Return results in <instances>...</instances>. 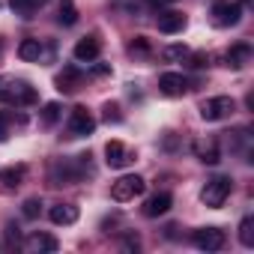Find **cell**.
I'll list each match as a JSON object with an SVG mask.
<instances>
[{"mask_svg": "<svg viewBox=\"0 0 254 254\" xmlns=\"http://www.w3.org/2000/svg\"><path fill=\"white\" fill-rule=\"evenodd\" d=\"M230 191H233V180H230V177H215V180H209V183L203 186L200 200H203V206L218 209V206L230 197Z\"/></svg>", "mask_w": 254, "mask_h": 254, "instance_id": "1", "label": "cell"}, {"mask_svg": "<svg viewBox=\"0 0 254 254\" xmlns=\"http://www.w3.org/2000/svg\"><path fill=\"white\" fill-rule=\"evenodd\" d=\"M144 189H147V183H144L138 174H129V177H120L117 183H111V197H114L117 203H126V200L141 197Z\"/></svg>", "mask_w": 254, "mask_h": 254, "instance_id": "2", "label": "cell"}, {"mask_svg": "<svg viewBox=\"0 0 254 254\" xmlns=\"http://www.w3.org/2000/svg\"><path fill=\"white\" fill-rule=\"evenodd\" d=\"M233 111H236V102H233L230 96H212V99L200 102V117H203L206 123H218V120L230 117Z\"/></svg>", "mask_w": 254, "mask_h": 254, "instance_id": "3", "label": "cell"}, {"mask_svg": "<svg viewBox=\"0 0 254 254\" xmlns=\"http://www.w3.org/2000/svg\"><path fill=\"white\" fill-rule=\"evenodd\" d=\"M93 132H96V117H93L84 105L72 108V114H69V135H72V138H87V135H93Z\"/></svg>", "mask_w": 254, "mask_h": 254, "instance_id": "4", "label": "cell"}, {"mask_svg": "<svg viewBox=\"0 0 254 254\" xmlns=\"http://www.w3.org/2000/svg\"><path fill=\"white\" fill-rule=\"evenodd\" d=\"M0 99L12 102V105H33L36 102V90L27 81H9L6 87H0Z\"/></svg>", "mask_w": 254, "mask_h": 254, "instance_id": "5", "label": "cell"}, {"mask_svg": "<svg viewBox=\"0 0 254 254\" xmlns=\"http://www.w3.org/2000/svg\"><path fill=\"white\" fill-rule=\"evenodd\" d=\"M191 242H194L200 251H221L224 242H227V236H224V230H218V227H200V230L191 233Z\"/></svg>", "mask_w": 254, "mask_h": 254, "instance_id": "6", "label": "cell"}, {"mask_svg": "<svg viewBox=\"0 0 254 254\" xmlns=\"http://www.w3.org/2000/svg\"><path fill=\"white\" fill-rule=\"evenodd\" d=\"M105 162H108V168H126V165L135 162V156L123 141H108L105 144Z\"/></svg>", "mask_w": 254, "mask_h": 254, "instance_id": "7", "label": "cell"}, {"mask_svg": "<svg viewBox=\"0 0 254 254\" xmlns=\"http://www.w3.org/2000/svg\"><path fill=\"white\" fill-rule=\"evenodd\" d=\"M242 18V6L239 3H215L212 6V24L215 27H233Z\"/></svg>", "mask_w": 254, "mask_h": 254, "instance_id": "8", "label": "cell"}, {"mask_svg": "<svg viewBox=\"0 0 254 254\" xmlns=\"http://www.w3.org/2000/svg\"><path fill=\"white\" fill-rule=\"evenodd\" d=\"M99 54H102V42L96 36H84L75 45V60H81V63H93V60H99Z\"/></svg>", "mask_w": 254, "mask_h": 254, "instance_id": "9", "label": "cell"}, {"mask_svg": "<svg viewBox=\"0 0 254 254\" xmlns=\"http://www.w3.org/2000/svg\"><path fill=\"white\" fill-rule=\"evenodd\" d=\"M156 24H159V33L174 36V33H183V27H186V15L171 9V12H162V15L156 18Z\"/></svg>", "mask_w": 254, "mask_h": 254, "instance_id": "10", "label": "cell"}, {"mask_svg": "<svg viewBox=\"0 0 254 254\" xmlns=\"http://www.w3.org/2000/svg\"><path fill=\"white\" fill-rule=\"evenodd\" d=\"M159 87H162L165 96H183V93L189 90V81H186L180 72H165V75L159 78Z\"/></svg>", "mask_w": 254, "mask_h": 254, "instance_id": "11", "label": "cell"}, {"mask_svg": "<svg viewBox=\"0 0 254 254\" xmlns=\"http://www.w3.org/2000/svg\"><path fill=\"white\" fill-rule=\"evenodd\" d=\"M171 206H174V197H171L168 191H159V194H153V197L144 203V215H147V218H159V215H165Z\"/></svg>", "mask_w": 254, "mask_h": 254, "instance_id": "12", "label": "cell"}, {"mask_svg": "<svg viewBox=\"0 0 254 254\" xmlns=\"http://www.w3.org/2000/svg\"><path fill=\"white\" fill-rule=\"evenodd\" d=\"M78 206L75 203H57V206H51V212H48V218L54 221V224H75L78 221Z\"/></svg>", "mask_w": 254, "mask_h": 254, "instance_id": "13", "label": "cell"}, {"mask_svg": "<svg viewBox=\"0 0 254 254\" xmlns=\"http://www.w3.org/2000/svg\"><path fill=\"white\" fill-rule=\"evenodd\" d=\"M227 66H233V69H242L248 60H251V45L248 42H239V45H233L230 51H227Z\"/></svg>", "mask_w": 254, "mask_h": 254, "instance_id": "14", "label": "cell"}, {"mask_svg": "<svg viewBox=\"0 0 254 254\" xmlns=\"http://www.w3.org/2000/svg\"><path fill=\"white\" fill-rule=\"evenodd\" d=\"M81 78H84V75H81L75 66H69V69H63V72L57 75V90H60V93H72V90H78Z\"/></svg>", "mask_w": 254, "mask_h": 254, "instance_id": "15", "label": "cell"}, {"mask_svg": "<svg viewBox=\"0 0 254 254\" xmlns=\"http://www.w3.org/2000/svg\"><path fill=\"white\" fill-rule=\"evenodd\" d=\"M42 54H45V48H42L39 39H21V45H18V57H21V60L33 63V60H39Z\"/></svg>", "mask_w": 254, "mask_h": 254, "instance_id": "16", "label": "cell"}, {"mask_svg": "<svg viewBox=\"0 0 254 254\" xmlns=\"http://www.w3.org/2000/svg\"><path fill=\"white\" fill-rule=\"evenodd\" d=\"M27 251H57V239L48 236V233H33L27 242H24Z\"/></svg>", "mask_w": 254, "mask_h": 254, "instance_id": "17", "label": "cell"}, {"mask_svg": "<svg viewBox=\"0 0 254 254\" xmlns=\"http://www.w3.org/2000/svg\"><path fill=\"white\" fill-rule=\"evenodd\" d=\"M24 177H27V168H24V165H15V168H3V171H0V183L9 186V189L21 186Z\"/></svg>", "mask_w": 254, "mask_h": 254, "instance_id": "18", "label": "cell"}, {"mask_svg": "<svg viewBox=\"0 0 254 254\" xmlns=\"http://www.w3.org/2000/svg\"><path fill=\"white\" fill-rule=\"evenodd\" d=\"M9 6H12L21 18H33V12L45 6V0H9Z\"/></svg>", "mask_w": 254, "mask_h": 254, "instance_id": "19", "label": "cell"}, {"mask_svg": "<svg viewBox=\"0 0 254 254\" xmlns=\"http://www.w3.org/2000/svg\"><path fill=\"white\" fill-rule=\"evenodd\" d=\"M197 159L203 165H218L221 162V153H218V144L209 141V144H197Z\"/></svg>", "mask_w": 254, "mask_h": 254, "instance_id": "20", "label": "cell"}, {"mask_svg": "<svg viewBox=\"0 0 254 254\" xmlns=\"http://www.w3.org/2000/svg\"><path fill=\"white\" fill-rule=\"evenodd\" d=\"M57 21H60L63 27H72V24L78 21V6H75V0H60V15H57Z\"/></svg>", "mask_w": 254, "mask_h": 254, "instance_id": "21", "label": "cell"}, {"mask_svg": "<svg viewBox=\"0 0 254 254\" xmlns=\"http://www.w3.org/2000/svg\"><path fill=\"white\" fill-rule=\"evenodd\" d=\"M239 242H242L245 248L254 245V218H251V215H245V218L239 221Z\"/></svg>", "mask_w": 254, "mask_h": 254, "instance_id": "22", "label": "cell"}, {"mask_svg": "<svg viewBox=\"0 0 254 254\" xmlns=\"http://www.w3.org/2000/svg\"><path fill=\"white\" fill-rule=\"evenodd\" d=\"M57 117H60V105H57V102H48L45 111H42V123H45V126H54Z\"/></svg>", "mask_w": 254, "mask_h": 254, "instance_id": "23", "label": "cell"}, {"mask_svg": "<svg viewBox=\"0 0 254 254\" xmlns=\"http://www.w3.org/2000/svg\"><path fill=\"white\" fill-rule=\"evenodd\" d=\"M186 54H189V48H186V45H168V48L162 51V57H165V60H183Z\"/></svg>", "mask_w": 254, "mask_h": 254, "instance_id": "24", "label": "cell"}, {"mask_svg": "<svg viewBox=\"0 0 254 254\" xmlns=\"http://www.w3.org/2000/svg\"><path fill=\"white\" fill-rule=\"evenodd\" d=\"M129 51H132V54H150V42H147L144 36H135V42L129 45Z\"/></svg>", "mask_w": 254, "mask_h": 254, "instance_id": "25", "label": "cell"}, {"mask_svg": "<svg viewBox=\"0 0 254 254\" xmlns=\"http://www.w3.org/2000/svg\"><path fill=\"white\" fill-rule=\"evenodd\" d=\"M39 197H30V200H24V218H36L39 215Z\"/></svg>", "mask_w": 254, "mask_h": 254, "instance_id": "26", "label": "cell"}, {"mask_svg": "<svg viewBox=\"0 0 254 254\" xmlns=\"http://www.w3.org/2000/svg\"><path fill=\"white\" fill-rule=\"evenodd\" d=\"M105 120H108V123H111V120H114V123H120V120H123V117H120V108L108 102V105H105Z\"/></svg>", "mask_w": 254, "mask_h": 254, "instance_id": "27", "label": "cell"}, {"mask_svg": "<svg viewBox=\"0 0 254 254\" xmlns=\"http://www.w3.org/2000/svg\"><path fill=\"white\" fill-rule=\"evenodd\" d=\"M147 3H153V6H168V3H177V0H147Z\"/></svg>", "mask_w": 254, "mask_h": 254, "instance_id": "28", "label": "cell"}, {"mask_svg": "<svg viewBox=\"0 0 254 254\" xmlns=\"http://www.w3.org/2000/svg\"><path fill=\"white\" fill-rule=\"evenodd\" d=\"M123 245H126V248H138V236H129V239L123 242Z\"/></svg>", "mask_w": 254, "mask_h": 254, "instance_id": "29", "label": "cell"}, {"mask_svg": "<svg viewBox=\"0 0 254 254\" xmlns=\"http://www.w3.org/2000/svg\"><path fill=\"white\" fill-rule=\"evenodd\" d=\"M191 66H197V69H200V66H206V57H203V54H197V57H194V63H191Z\"/></svg>", "mask_w": 254, "mask_h": 254, "instance_id": "30", "label": "cell"}]
</instances>
